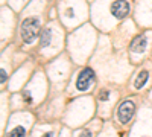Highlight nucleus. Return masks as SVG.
I'll return each instance as SVG.
<instances>
[{
	"instance_id": "5",
	"label": "nucleus",
	"mask_w": 152,
	"mask_h": 137,
	"mask_svg": "<svg viewBox=\"0 0 152 137\" xmlns=\"http://www.w3.org/2000/svg\"><path fill=\"white\" fill-rule=\"evenodd\" d=\"M148 46V38L146 35H138L132 40L131 43V51L132 52H145V49Z\"/></svg>"
},
{
	"instance_id": "9",
	"label": "nucleus",
	"mask_w": 152,
	"mask_h": 137,
	"mask_svg": "<svg viewBox=\"0 0 152 137\" xmlns=\"http://www.w3.org/2000/svg\"><path fill=\"white\" fill-rule=\"evenodd\" d=\"M108 96H110V92L108 90H102L99 93V99L100 101H108Z\"/></svg>"
},
{
	"instance_id": "1",
	"label": "nucleus",
	"mask_w": 152,
	"mask_h": 137,
	"mask_svg": "<svg viewBox=\"0 0 152 137\" xmlns=\"http://www.w3.org/2000/svg\"><path fill=\"white\" fill-rule=\"evenodd\" d=\"M40 28H41V23L38 18L35 17H31V18H26L21 24V38L24 43H34V40L38 37L40 34Z\"/></svg>"
},
{
	"instance_id": "3",
	"label": "nucleus",
	"mask_w": 152,
	"mask_h": 137,
	"mask_svg": "<svg viewBox=\"0 0 152 137\" xmlns=\"http://www.w3.org/2000/svg\"><path fill=\"white\" fill-rule=\"evenodd\" d=\"M135 113V104L132 101H123L120 105H119V110H117V117L120 120V123H128L132 116Z\"/></svg>"
},
{
	"instance_id": "2",
	"label": "nucleus",
	"mask_w": 152,
	"mask_h": 137,
	"mask_svg": "<svg viewBox=\"0 0 152 137\" xmlns=\"http://www.w3.org/2000/svg\"><path fill=\"white\" fill-rule=\"evenodd\" d=\"M93 82H94V72H93V69L85 67L84 70L79 72L78 78H76V89L81 90V92L88 90Z\"/></svg>"
},
{
	"instance_id": "11",
	"label": "nucleus",
	"mask_w": 152,
	"mask_h": 137,
	"mask_svg": "<svg viewBox=\"0 0 152 137\" xmlns=\"http://www.w3.org/2000/svg\"><path fill=\"white\" fill-rule=\"evenodd\" d=\"M5 81H6V72L2 69V84H5Z\"/></svg>"
},
{
	"instance_id": "12",
	"label": "nucleus",
	"mask_w": 152,
	"mask_h": 137,
	"mask_svg": "<svg viewBox=\"0 0 152 137\" xmlns=\"http://www.w3.org/2000/svg\"><path fill=\"white\" fill-rule=\"evenodd\" d=\"M41 137H53V133H46V134H43Z\"/></svg>"
},
{
	"instance_id": "6",
	"label": "nucleus",
	"mask_w": 152,
	"mask_h": 137,
	"mask_svg": "<svg viewBox=\"0 0 152 137\" xmlns=\"http://www.w3.org/2000/svg\"><path fill=\"white\" fill-rule=\"evenodd\" d=\"M148 79H149V72H148V70H142L140 73L137 75L135 82H134V87H135L137 90L143 89V87H145V84L148 82Z\"/></svg>"
},
{
	"instance_id": "4",
	"label": "nucleus",
	"mask_w": 152,
	"mask_h": 137,
	"mask_svg": "<svg viewBox=\"0 0 152 137\" xmlns=\"http://www.w3.org/2000/svg\"><path fill=\"white\" fill-rule=\"evenodd\" d=\"M111 14L113 17H116V18H123L128 15V12H129V3L128 2H114L111 3Z\"/></svg>"
},
{
	"instance_id": "10",
	"label": "nucleus",
	"mask_w": 152,
	"mask_h": 137,
	"mask_svg": "<svg viewBox=\"0 0 152 137\" xmlns=\"http://www.w3.org/2000/svg\"><path fill=\"white\" fill-rule=\"evenodd\" d=\"M79 137H93V134H91V131H82L79 134Z\"/></svg>"
},
{
	"instance_id": "7",
	"label": "nucleus",
	"mask_w": 152,
	"mask_h": 137,
	"mask_svg": "<svg viewBox=\"0 0 152 137\" xmlns=\"http://www.w3.org/2000/svg\"><path fill=\"white\" fill-rule=\"evenodd\" d=\"M41 47H47L49 44H50V41H52V31L50 29H43V32H41Z\"/></svg>"
},
{
	"instance_id": "8",
	"label": "nucleus",
	"mask_w": 152,
	"mask_h": 137,
	"mask_svg": "<svg viewBox=\"0 0 152 137\" xmlns=\"http://www.w3.org/2000/svg\"><path fill=\"white\" fill-rule=\"evenodd\" d=\"M24 136H26V130L23 127H15L6 134V137H24Z\"/></svg>"
}]
</instances>
